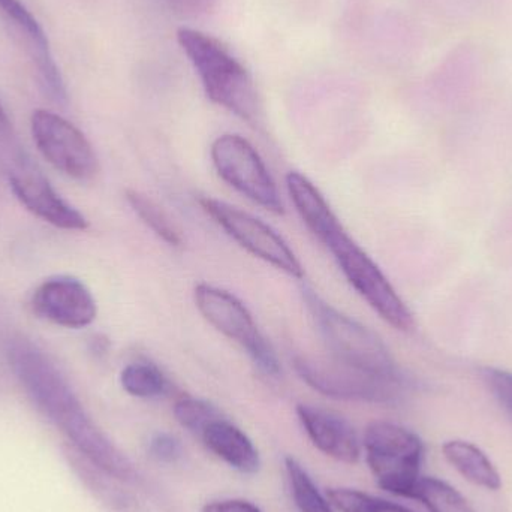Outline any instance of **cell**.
<instances>
[{"label":"cell","instance_id":"29","mask_svg":"<svg viewBox=\"0 0 512 512\" xmlns=\"http://www.w3.org/2000/svg\"><path fill=\"white\" fill-rule=\"evenodd\" d=\"M9 132H11V122H9L5 108L0 104V135H8Z\"/></svg>","mask_w":512,"mask_h":512},{"label":"cell","instance_id":"17","mask_svg":"<svg viewBox=\"0 0 512 512\" xmlns=\"http://www.w3.org/2000/svg\"><path fill=\"white\" fill-rule=\"evenodd\" d=\"M447 462L469 483L487 490H499L502 478L492 460L477 445L466 441H448L442 447Z\"/></svg>","mask_w":512,"mask_h":512},{"label":"cell","instance_id":"4","mask_svg":"<svg viewBox=\"0 0 512 512\" xmlns=\"http://www.w3.org/2000/svg\"><path fill=\"white\" fill-rule=\"evenodd\" d=\"M295 372L313 390L331 399L396 405L408 394L406 378H387L342 363L336 358L297 357Z\"/></svg>","mask_w":512,"mask_h":512},{"label":"cell","instance_id":"8","mask_svg":"<svg viewBox=\"0 0 512 512\" xmlns=\"http://www.w3.org/2000/svg\"><path fill=\"white\" fill-rule=\"evenodd\" d=\"M210 156L219 176L231 188L274 215L285 213L276 182L246 138L237 134L221 135L213 141Z\"/></svg>","mask_w":512,"mask_h":512},{"label":"cell","instance_id":"1","mask_svg":"<svg viewBox=\"0 0 512 512\" xmlns=\"http://www.w3.org/2000/svg\"><path fill=\"white\" fill-rule=\"evenodd\" d=\"M8 360L36 408L92 465L123 483L137 480L138 472L131 460L96 426L59 367L41 348L23 337L12 339Z\"/></svg>","mask_w":512,"mask_h":512},{"label":"cell","instance_id":"26","mask_svg":"<svg viewBox=\"0 0 512 512\" xmlns=\"http://www.w3.org/2000/svg\"><path fill=\"white\" fill-rule=\"evenodd\" d=\"M176 14L182 17H203L218 5V0H164Z\"/></svg>","mask_w":512,"mask_h":512},{"label":"cell","instance_id":"24","mask_svg":"<svg viewBox=\"0 0 512 512\" xmlns=\"http://www.w3.org/2000/svg\"><path fill=\"white\" fill-rule=\"evenodd\" d=\"M483 378L496 402L512 421V373L501 369H486Z\"/></svg>","mask_w":512,"mask_h":512},{"label":"cell","instance_id":"16","mask_svg":"<svg viewBox=\"0 0 512 512\" xmlns=\"http://www.w3.org/2000/svg\"><path fill=\"white\" fill-rule=\"evenodd\" d=\"M286 189L298 215L319 242L342 227L324 195L303 174L291 171L286 176Z\"/></svg>","mask_w":512,"mask_h":512},{"label":"cell","instance_id":"5","mask_svg":"<svg viewBox=\"0 0 512 512\" xmlns=\"http://www.w3.org/2000/svg\"><path fill=\"white\" fill-rule=\"evenodd\" d=\"M367 465L382 490L411 498L420 480L424 445L411 430L387 421H373L363 439Z\"/></svg>","mask_w":512,"mask_h":512},{"label":"cell","instance_id":"3","mask_svg":"<svg viewBox=\"0 0 512 512\" xmlns=\"http://www.w3.org/2000/svg\"><path fill=\"white\" fill-rule=\"evenodd\" d=\"M303 298L331 357L375 375L405 378L378 334L331 306L309 286H304Z\"/></svg>","mask_w":512,"mask_h":512},{"label":"cell","instance_id":"13","mask_svg":"<svg viewBox=\"0 0 512 512\" xmlns=\"http://www.w3.org/2000/svg\"><path fill=\"white\" fill-rule=\"evenodd\" d=\"M0 14L11 27L38 72L42 87L57 104L68 102L65 81L51 54L50 42L41 24L20 0H0Z\"/></svg>","mask_w":512,"mask_h":512},{"label":"cell","instance_id":"11","mask_svg":"<svg viewBox=\"0 0 512 512\" xmlns=\"http://www.w3.org/2000/svg\"><path fill=\"white\" fill-rule=\"evenodd\" d=\"M6 174L17 200L36 218L65 231H84L89 227L86 216L57 194L26 153L15 150L8 156Z\"/></svg>","mask_w":512,"mask_h":512},{"label":"cell","instance_id":"19","mask_svg":"<svg viewBox=\"0 0 512 512\" xmlns=\"http://www.w3.org/2000/svg\"><path fill=\"white\" fill-rule=\"evenodd\" d=\"M126 200L129 206L134 210L135 215L141 219L143 224H146L159 239L164 240L167 245L179 248L182 246V234L177 230L174 222L171 221L170 216L147 195L141 194L138 191H126Z\"/></svg>","mask_w":512,"mask_h":512},{"label":"cell","instance_id":"20","mask_svg":"<svg viewBox=\"0 0 512 512\" xmlns=\"http://www.w3.org/2000/svg\"><path fill=\"white\" fill-rule=\"evenodd\" d=\"M120 384L126 393L138 399H155L164 396L168 390L164 373L146 361L128 364L120 373Z\"/></svg>","mask_w":512,"mask_h":512},{"label":"cell","instance_id":"9","mask_svg":"<svg viewBox=\"0 0 512 512\" xmlns=\"http://www.w3.org/2000/svg\"><path fill=\"white\" fill-rule=\"evenodd\" d=\"M200 204L204 212L249 254L288 276L303 279V265L270 225L215 198H201Z\"/></svg>","mask_w":512,"mask_h":512},{"label":"cell","instance_id":"12","mask_svg":"<svg viewBox=\"0 0 512 512\" xmlns=\"http://www.w3.org/2000/svg\"><path fill=\"white\" fill-rule=\"evenodd\" d=\"M32 312L38 318L65 328H84L98 315L95 297L90 289L74 276L48 277L30 298Z\"/></svg>","mask_w":512,"mask_h":512},{"label":"cell","instance_id":"10","mask_svg":"<svg viewBox=\"0 0 512 512\" xmlns=\"http://www.w3.org/2000/svg\"><path fill=\"white\" fill-rule=\"evenodd\" d=\"M30 129L41 155L60 173L78 182H90L98 176V156L77 126L59 114L36 110Z\"/></svg>","mask_w":512,"mask_h":512},{"label":"cell","instance_id":"22","mask_svg":"<svg viewBox=\"0 0 512 512\" xmlns=\"http://www.w3.org/2000/svg\"><path fill=\"white\" fill-rule=\"evenodd\" d=\"M327 496L331 507H336L340 512H415L360 490L331 489Z\"/></svg>","mask_w":512,"mask_h":512},{"label":"cell","instance_id":"2","mask_svg":"<svg viewBox=\"0 0 512 512\" xmlns=\"http://www.w3.org/2000/svg\"><path fill=\"white\" fill-rule=\"evenodd\" d=\"M177 41L203 84L207 98L245 122L261 120V101L245 65L218 39L191 27L177 30Z\"/></svg>","mask_w":512,"mask_h":512},{"label":"cell","instance_id":"28","mask_svg":"<svg viewBox=\"0 0 512 512\" xmlns=\"http://www.w3.org/2000/svg\"><path fill=\"white\" fill-rule=\"evenodd\" d=\"M90 351L95 355H104L108 351V339L104 336H93L90 339Z\"/></svg>","mask_w":512,"mask_h":512},{"label":"cell","instance_id":"15","mask_svg":"<svg viewBox=\"0 0 512 512\" xmlns=\"http://www.w3.org/2000/svg\"><path fill=\"white\" fill-rule=\"evenodd\" d=\"M201 439L213 454L236 471L248 475L258 472L261 460L255 445L239 427L225 418L213 421L204 430Z\"/></svg>","mask_w":512,"mask_h":512},{"label":"cell","instance_id":"21","mask_svg":"<svg viewBox=\"0 0 512 512\" xmlns=\"http://www.w3.org/2000/svg\"><path fill=\"white\" fill-rule=\"evenodd\" d=\"M286 475L291 486L292 499L300 512H333L330 502L319 492L303 466L292 459H285Z\"/></svg>","mask_w":512,"mask_h":512},{"label":"cell","instance_id":"23","mask_svg":"<svg viewBox=\"0 0 512 512\" xmlns=\"http://www.w3.org/2000/svg\"><path fill=\"white\" fill-rule=\"evenodd\" d=\"M174 417L179 421L180 426L188 429L195 435H203L204 430L213 421L222 418L221 412L216 406L207 400L195 399V397H182L174 405Z\"/></svg>","mask_w":512,"mask_h":512},{"label":"cell","instance_id":"18","mask_svg":"<svg viewBox=\"0 0 512 512\" xmlns=\"http://www.w3.org/2000/svg\"><path fill=\"white\" fill-rule=\"evenodd\" d=\"M429 512H475L465 496L438 478H420L411 493Z\"/></svg>","mask_w":512,"mask_h":512},{"label":"cell","instance_id":"6","mask_svg":"<svg viewBox=\"0 0 512 512\" xmlns=\"http://www.w3.org/2000/svg\"><path fill=\"white\" fill-rule=\"evenodd\" d=\"M322 245L331 252L352 288L387 324L400 331L412 330L414 316L411 310L376 262L348 236L343 225L333 231Z\"/></svg>","mask_w":512,"mask_h":512},{"label":"cell","instance_id":"14","mask_svg":"<svg viewBox=\"0 0 512 512\" xmlns=\"http://www.w3.org/2000/svg\"><path fill=\"white\" fill-rule=\"evenodd\" d=\"M297 415L310 441L321 453L348 465L358 462L360 439L349 421L336 412L304 403L297 406Z\"/></svg>","mask_w":512,"mask_h":512},{"label":"cell","instance_id":"7","mask_svg":"<svg viewBox=\"0 0 512 512\" xmlns=\"http://www.w3.org/2000/svg\"><path fill=\"white\" fill-rule=\"evenodd\" d=\"M195 304L203 318L233 342L239 343L264 375L277 378L280 363L270 342L262 336L254 316L240 298L218 286H195Z\"/></svg>","mask_w":512,"mask_h":512},{"label":"cell","instance_id":"25","mask_svg":"<svg viewBox=\"0 0 512 512\" xmlns=\"http://www.w3.org/2000/svg\"><path fill=\"white\" fill-rule=\"evenodd\" d=\"M149 453L156 462L170 465L182 457V444L170 433H158L150 439Z\"/></svg>","mask_w":512,"mask_h":512},{"label":"cell","instance_id":"27","mask_svg":"<svg viewBox=\"0 0 512 512\" xmlns=\"http://www.w3.org/2000/svg\"><path fill=\"white\" fill-rule=\"evenodd\" d=\"M203 512H261L256 505L242 499H230V501H218L207 504Z\"/></svg>","mask_w":512,"mask_h":512}]
</instances>
